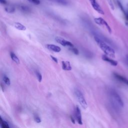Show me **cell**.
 <instances>
[{
	"label": "cell",
	"mask_w": 128,
	"mask_h": 128,
	"mask_svg": "<svg viewBox=\"0 0 128 128\" xmlns=\"http://www.w3.org/2000/svg\"><path fill=\"white\" fill-rule=\"evenodd\" d=\"M14 26L16 29H17L18 30H25L26 29V27L24 25H23L21 23H20V22H14Z\"/></svg>",
	"instance_id": "cell-11"
},
{
	"label": "cell",
	"mask_w": 128,
	"mask_h": 128,
	"mask_svg": "<svg viewBox=\"0 0 128 128\" xmlns=\"http://www.w3.org/2000/svg\"><path fill=\"white\" fill-rule=\"evenodd\" d=\"M34 120H35V122L37 123H40L41 122V119L37 115L34 116Z\"/></svg>",
	"instance_id": "cell-21"
},
{
	"label": "cell",
	"mask_w": 128,
	"mask_h": 128,
	"mask_svg": "<svg viewBox=\"0 0 128 128\" xmlns=\"http://www.w3.org/2000/svg\"><path fill=\"white\" fill-rule=\"evenodd\" d=\"M74 116L76 120L78 123L80 124H82V114L80 112V110L78 106H76L74 110Z\"/></svg>",
	"instance_id": "cell-6"
},
{
	"label": "cell",
	"mask_w": 128,
	"mask_h": 128,
	"mask_svg": "<svg viewBox=\"0 0 128 128\" xmlns=\"http://www.w3.org/2000/svg\"><path fill=\"white\" fill-rule=\"evenodd\" d=\"M102 59L106 61V62H109L111 65L113 66H116L118 65V62L114 60H113L110 58H109L107 55H102Z\"/></svg>",
	"instance_id": "cell-8"
},
{
	"label": "cell",
	"mask_w": 128,
	"mask_h": 128,
	"mask_svg": "<svg viewBox=\"0 0 128 128\" xmlns=\"http://www.w3.org/2000/svg\"><path fill=\"white\" fill-rule=\"evenodd\" d=\"M52 2H56L58 4H62V5H66L68 4V2L66 0H48Z\"/></svg>",
	"instance_id": "cell-15"
},
{
	"label": "cell",
	"mask_w": 128,
	"mask_h": 128,
	"mask_svg": "<svg viewBox=\"0 0 128 128\" xmlns=\"http://www.w3.org/2000/svg\"><path fill=\"white\" fill-rule=\"evenodd\" d=\"M20 8L22 12H30V8L26 6H20Z\"/></svg>",
	"instance_id": "cell-14"
},
{
	"label": "cell",
	"mask_w": 128,
	"mask_h": 128,
	"mask_svg": "<svg viewBox=\"0 0 128 128\" xmlns=\"http://www.w3.org/2000/svg\"><path fill=\"white\" fill-rule=\"evenodd\" d=\"M46 46L48 50L56 52H59L61 51V48L60 46L53 44H48Z\"/></svg>",
	"instance_id": "cell-7"
},
{
	"label": "cell",
	"mask_w": 128,
	"mask_h": 128,
	"mask_svg": "<svg viewBox=\"0 0 128 128\" xmlns=\"http://www.w3.org/2000/svg\"><path fill=\"white\" fill-rule=\"evenodd\" d=\"M94 38L100 48L104 52L106 55L112 58L115 57V52L112 48L104 42L98 36H94Z\"/></svg>",
	"instance_id": "cell-1"
},
{
	"label": "cell",
	"mask_w": 128,
	"mask_h": 128,
	"mask_svg": "<svg viewBox=\"0 0 128 128\" xmlns=\"http://www.w3.org/2000/svg\"><path fill=\"white\" fill-rule=\"evenodd\" d=\"M5 10L8 13H12L14 12L15 8L12 6H6L5 8Z\"/></svg>",
	"instance_id": "cell-17"
},
{
	"label": "cell",
	"mask_w": 128,
	"mask_h": 128,
	"mask_svg": "<svg viewBox=\"0 0 128 128\" xmlns=\"http://www.w3.org/2000/svg\"><path fill=\"white\" fill-rule=\"evenodd\" d=\"M118 5L119 6V7L120 8V10H122V11L123 12V13L124 14V16H126V11L124 10V8H123L122 6V5L121 3H120V2L119 1H118Z\"/></svg>",
	"instance_id": "cell-20"
},
{
	"label": "cell",
	"mask_w": 128,
	"mask_h": 128,
	"mask_svg": "<svg viewBox=\"0 0 128 128\" xmlns=\"http://www.w3.org/2000/svg\"><path fill=\"white\" fill-rule=\"evenodd\" d=\"M0 2L2 4H7V2L6 1V0H0Z\"/></svg>",
	"instance_id": "cell-26"
},
{
	"label": "cell",
	"mask_w": 128,
	"mask_h": 128,
	"mask_svg": "<svg viewBox=\"0 0 128 128\" xmlns=\"http://www.w3.org/2000/svg\"><path fill=\"white\" fill-rule=\"evenodd\" d=\"M94 22L100 26H106V29L108 30V32H109V33H111L112 32V30L111 28H110V26H109V25L102 18H95L94 19Z\"/></svg>",
	"instance_id": "cell-4"
},
{
	"label": "cell",
	"mask_w": 128,
	"mask_h": 128,
	"mask_svg": "<svg viewBox=\"0 0 128 128\" xmlns=\"http://www.w3.org/2000/svg\"><path fill=\"white\" fill-rule=\"evenodd\" d=\"M126 60H127V61H128V55L126 56Z\"/></svg>",
	"instance_id": "cell-29"
},
{
	"label": "cell",
	"mask_w": 128,
	"mask_h": 128,
	"mask_svg": "<svg viewBox=\"0 0 128 128\" xmlns=\"http://www.w3.org/2000/svg\"><path fill=\"white\" fill-rule=\"evenodd\" d=\"M69 48H69L70 50L74 54H76V55L78 54H79V52H78V50L76 48H74V46L69 47Z\"/></svg>",
	"instance_id": "cell-18"
},
{
	"label": "cell",
	"mask_w": 128,
	"mask_h": 128,
	"mask_svg": "<svg viewBox=\"0 0 128 128\" xmlns=\"http://www.w3.org/2000/svg\"><path fill=\"white\" fill-rule=\"evenodd\" d=\"M50 58H52V60H53L54 62H56V63H58V59L56 58H55V57H54V56H52V55H50Z\"/></svg>",
	"instance_id": "cell-24"
},
{
	"label": "cell",
	"mask_w": 128,
	"mask_h": 128,
	"mask_svg": "<svg viewBox=\"0 0 128 128\" xmlns=\"http://www.w3.org/2000/svg\"><path fill=\"white\" fill-rule=\"evenodd\" d=\"M114 76L119 81L124 82L128 86V80L124 77L120 75L119 74H118L116 73H114Z\"/></svg>",
	"instance_id": "cell-9"
},
{
	"label": "cell",
	"mask_w": 128,
	"mask_h": 128,
	"mask_svg": "<svg viewBox=\"0 0 128 128\" xmlns=\"http://www.w3.org/2000/svg\"><path fill=\"white\" fill-rule=\"evenodd\" d=\"M3 80L4 82L8 86H10V78L6 75H4L3 76Z\"/></svg>",
	"instance_id": "cell-16"
},
{
	"label": "cell",
	"mask_w": 128,
	"mask_h": 128,
	"mask_svg": "<svg viewBox=\"0 0 128 128\" xmlns=\"http://www.w3.org/2000/svg\"><path fill=\"white\" fill-rule=\"evenodd\" d=\"M89 0L90 1V2L92 6V5H94V4H96L98 3V2H96V0Z\"/></svg>",
	"instance_id": "cell-25"
},
{
	"label": "cell",
	"mask_w": 128,
	"mask_h": 128,
	"mask_svg": "<svg viewBox=\"0 0 128 128\" xmlns=\"http://www.w3.org/2000/svg\"><path fill=\"white\" fill-rule=\"evenodd\" d=\"M55 40L58 43L60 44L62 46H68V47L74 46V45L72 42L66 40L65 39H64L62 37L56 36L55 38Z\"/></svg>",
	"instance_id": "cell-5"
},
{
	"label": "cell",
	"mask_w": 128,
	"mask_h": 128,
	"mask_svg": "<svg viewBox=\"0 0 128 128\" xmlns=\"http://www.w3.org/2000/svg\"><path fill=\"white\" fill-rule=\"evenodd\" d=\"M62 68L65 70H70L72 69V66L70 62L68 61H62Z\"/></svg>",
	"instance_id": "cell-10"
},
{
	"label": "cell",
	"mask_w": 128,
	"mask_h": 128,
	"mask_svg": "<svg viewBox=\"0 0 128 128\" xmlns=\"http://www.w3.org/2000/svg\"><path fill=\"white\" fill-rule=\"evenodd\" d=\"M107 0L108 2L109 6H110V8H111L112 10H114V6L113 2H112V0Z\"/></svg>",
	"instance_id": "cell-22"
},
{
	"label": "cell",
	"mask_w": 128,
	"mask_h": 128,
	"mask_svg": "<svg viewBox=\"0 0 128 128\" xmlns=\"http://www.w3.org/2000/svg\"><path fill=\"white\" fill-rule=\"evenodd\" d=\"M126 24L128 26V20H127V22H126Z\"/></svg>",
	"instance_id": "cell-30"
},
{
	"label": "cell",
	"mask_w": 128,
	"mask_h": 128,
	"mask_svg": "<svg viewBox=\"0 0 128 128\" xmlns=\"http://www.w3.org/2000/svg\"><path fill=\"white\" fill-rule=\"evenodd\" d=\"M126 17V20H128V12H126V14L125 16Z\"/></svg>",
	"instance_id": "cell-28"
},
{
	"label": "cell",
	"mask_w": 128,
	"mask_h": 128,
	"mask_svg": "<svg viewBox=\"0 0 128 128\" xmlns=\"http://www.w3.org/2000/svg\"><path fill=\"white\" fill-rule=\"evenodd\" d=\"M28 0L34 4H36V5L39 4H40V0Z\"/></svg>",
	"instance_id": "cell-23"
},
{
	"label": "cell",
	"mask_w": 128,
	"mask_h": 128,
	"mask_svg": "<svg viewBox=\"0 0 128 128\" xmlns=\"http://www.w3.org/2000/svg\"><path fill=\"white\" fill-rule=\"evenodd\" d=\"M70 120H71V121H72V122L73 123V124H75V120L74 118L72 117V116H70Z\"/></svg>",
	"instance_id": "cell-27"
},
{
	"label": "cell",
	"mask_w": 128,
	"mask_h": 128,
	"mask_svg": "<svg viewBox=\"0 0 128 128\" xmlns=\"http://www.w3.org/2000/svg\"><path fill=\"white\" fill-rule=\"evenodd\" d=\"M35 73H36V76H37V78H38V82H40L42 81V76L41 74L39 72H38L37 70H36L35 72Z\"/></svg>",
	"instance_id": "cell-19"
},
{
	"label": "cell",
	"mask_w": 128,
	"mask_h": 128,
	"mask_svg": "<svg viewBox=\"0 0 128 128\" xmlns=\"http://www.w3.org/2000/svg\"><path fill=\"white\" fill-rule=\"evenodd\" d=\"M74 93L80 106L82 107V108L86 109L88 108V104L82 92L76 88L74 90Z\"/></svg>",
	"instance_id": "cell-3"
},
{
	"label": "cell",
	"mask_w": 128,
	"mask_h": 128,
	"mask_svg": "<svg viewBox=\"0 0 128 128\" xmlns=\"http://www.w3.org/2000/svg\"><path fill=\"white\" fill-rule=\"evenodd\" d=\"M10 56L12 58V60L16 64H19L20 62L18 58L16 56V55L12 52H10Z\"/></svg>",
	"instance_id": "cell-12"
},
{
	"label": "cell",
	"mask_w": 128,
	"mask_h": 128,
	"mask_svg": "<svg viewBox=\"0 0 128 128\" xmlns=\"http://www.w3.org/2000/svg\"><path fill=\"white\" fill-rule=\"evenodd\" d=\"M110 98L112 101L116 106L122 108L124 106V102L119 94L114 90H112L110 92Z\"/></svg>",
	"instance_id": "cell-2"
},
{
	"label": "cell",
	"mask_w": 128,
	"mask_h": 128,
	"mask_svg": "<svg viewBox=\"0 0 128 128\" xmlns=\"http://www.w3.org/2000/svg\"><path fill=\"white\" fill-rule=\"evenodd\" d=\"M0 126L2 128H9V126L8 124L5 120H3L2 117H0Z\"/></svg>",
	"instance_id": "cell-13"
}]
</instances>
